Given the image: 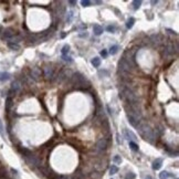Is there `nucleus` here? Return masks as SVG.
<instances>
[{"label":"nucleus","instance_id":"0eeeda50","mask_svg":"<svg viewBox=\"0 0 179 179\" xmlns=\"http://www.w3.org/2000/svg\"><path fill=\"white\" fill-rule=\"evenodd\" d=\"M41 74H42V72H41L40 67L34 66V67H32L31 72H30V77H31L33 81H39L41 79Z\"/></svg>","mask_w":179,"mask_h":179},{"label":"nucleus","instance_id":"5701e85b","mask_svg":"<svg viewBox=\"0 0 179 179\" xmlns=\"http://www.w3.org/2000/svg\"><path fill=\"white\" fill-rule=\"evenodd\" d=\"M134 22H135V19H134V18H129V20H128L127 23H126L127 29H132L133 26H134Z\"/></svg>","mask_w":179,"mask_h":179},{"label":"nucleus","instance_id":"393cba45","mask_svg":"<svg viewBox=\"0 0 179 179\" xmlns=\"http://www.w3.org/2000/svg\"><path fill=\"white\" fill-rule=\"evenodd\" d=\"M117 171H118V167H116L115 165H113L112 167L109 168V174H111V175H115Z\"/></svg>","mask_w":179,"mask_h":179},{"label":"nucleus","instance_id":"58836bf2","mask_svg":"<svg viewBox=\"0 0 179 179\" xmlns=\"http://www.w3.org/2000/svg\"><path fill=\"white\" fill-rule=\"evenodd\" d=\"M65 35H66V33H62V34H61V36H62V38H64Z\"/></svg>","mask_w":179,"mask_h":179},{"label":"nucleus","instance_id":"f03ea898","mask_svg":"<svg viewBox=\"0 0 179 179\" xmlns=\"http://www.w3.org/2000/svg\"><path fill=\"white\" fill-rule=\"evenodd\" d=\"M71 81L73 83V85H75L77 89L80 90H85L91 86L90 82L88 81V79H86L82 73L80 72H76V73H73L71 75Z\"/></svg>","mask_w":179,"mask_h":179},{"label":"nucleus","instance_id":"9b49d317","mask_svg":"<svg viewBox=\"0 0 179 179\" xmlns=\"http://www.w3.org/2000/svg\"><path fill=\"white\" fill-rule=\"evenodd\" d=\"M163 165V159L162 158H157L156 160H154L153 163V169L154 170H158Z\"/></svg>","mask_w":179,"mask_h":179},{"label":"nucleus","instance_id":"9d476101","mask_svg":"<svg viewBox=\"0 0 179 179\" xmlns=\"http://www.w3.org/2000/svg\"><path fill=\"white\" fill-rule=\"evenodd\" d=\"M124 134H125V137L127 138V139H129V141H134V140H136L137 138H136V136L129 131V129H127V128H124Z\"/></svg>","mask_w":179,"mask_h":179},{"label":"nucleus","instance_id":"f257e3e1","mask_svg":"<svg viewBox=\"0 0 179 179\" xmlns=\"http://www.w3.org/2000/svg\"><path fill=\"white\" fill-rule=\"evenodd\" d=\"M125 111H126V115L129 124L134 127H137L138 124L141 122V118H143V113H141V107L139 102L126 104Z\"/></svg>","mask_w":179,"mask_h":179},{"label":"nucleus","instance_id":"c9c22d12","mask_svg":"<svg viewBox=\"0 0 179 179\" xmlns=\"http://www.w3.org/2000/svg\"><path fill=\"white\" fill-rule=\"evenodd\" d=\"M80 36H88V33H83V34H80Z\"/></svg>","mask_w":179,"mask_h":179},{"label":"nucleus","instance_id":"7c9ffc66","mask_svg":"<svg viewBox=\"0 0 179 179\" xmlns=\"http://www.w3.org/2000/svg\"><path fill=\"white\" fill-rule=\"evenodd\" d=\"M62 58H63V60H64V61H66V62H69V63H71V62H72V59L69 57V55H62Z\"/></svg>","mask_w":179,"mask_h":179},{"label":"nucleus","instance_id":"a211bd4d","mask_svg":"<svg viewBox=\"0 0 179 179\" xmlns=\"http://www.w3.org/2000/svg\"><path fill=\"white\" fill-rule=\"evenodd\" d=\"M11 106H12V98L11 97H7V101H6V109L8 111H10V108H11Z\"/></svg>","mask_w":179,"mask_h":179},{"label":"nucleus","instance_id":"2f4dec72","mask_svg":"<svg viewBox=\"0 0 179 179\" xmlns=\"http://www.w3.org/2000/svg\"><path fill=\"white\" fill-rule=\"evenodd\" d=\"M0 134L2 135V136H4V134H3V125H2V122L0 121Z\"/></svg>","mask_w":179,"mask_h":179},{"label":"nucleus","instance_id":"4468645a","mask_svg":"<svg viewBox=\"0 0 179 179\" xmlns=\"http://www.w3.org/2000/svg\"><path fill=\"white\" fill-rule=\"evenodd\" d=\"M28 41H29V43H35L36 41H40V39H39L38 34H30L28 36Z\"/></svg>","mask_w":179,"mask_h":179},{"label":"nucleus","instance_id":"f704fd0d","mask_svg":"<svg viewBox=\"0 0 179 179\" xmlns=\"http://www.w3.org/2000/svg\"><path fill=\"white\" fill-rule=\"evenodd\" d=\"M69 3L72 6V7H74V4H76V2H75V1H69Z\"/></svg>","mask_w":179,"mask_h":179},{"label":"nucleus","instance_id":"7ed1b4c3","mask_svg":"<svg viewBox=\"0 0 179 179\" xmlns=\"http://www.w3.org/2000/svg\"><path fill=\"white\" fill-rule=\"evenodd\" d=\"M178 52V47H177V43H168L167 45L164 48V52H163V57L164 58H167V57H171L174 54H177Z\"/></svg>","mask_w":179,"mask_h":179},{"label":"nucleus","instance_id":"aec40b11","mask_svg":"<svg viewBox=\"0 0 179 179\" xmlns=\"http://www.w3.org/2000/svg\"><path fill=\"white\" fill-rule=\"evenodd\" d=\"M140 4H141V1H139V0H135V1L132 2V6H133L134 10H138L139 7H140Z\"/></svg>","mask_w":179,"mask_h":179},{"label":"nucleus","instance_id":"2eb2a0df","mask_svg":"<svg viewBox=\"0 0 179 179\" xmlns=\"http://www.w3.org/2000/svg\"><path fill=\"white\" fill-rule=\"evenodd\" d=\"M159 177H160V179H168L170 177H174V175L169 174L168 171H162L160 172V175H159Z\"/></svg>","mask_w":179,"mask_h":179},{"label":"nucleus","instance_id":"20e7f679","mask_svg":"<svg viewBox=\"0 0 179 179\" xmlns=\"http://www.w3.org/2000/svg\"><path fill=\"white\" fill-rule=\"evenodd\" d=\"M108 146V140L106 137H101L98 138L96 144H95V150L98 153H103L104 150H106V148Z\"/></svg>","mask_w":179,"mask_h":179},{"label":"nucleus","instance_id":"b1692460","mask_svg":"<svg viewBox=\"0 0 179 179\" xmlns=\"http://www.w3.org/2000/svg\"><path fill=\"white\" fill-rule=\"evenodd\" d=\"M61 52H62V55H67V53L70 52V45H64L62 48V50H61Z\"/></svg>","mask_w":179,"mask_h":179},{"label":"nucleus","instance_id":"4c0bfd02","mask_svg":"<svg viewBox=\"0 0 179 179\" xmlns=\"http://www.w3.org/2000/svg\"><path fill=\"white\" fill-rule=\"evenodd\" d=\"M145 179H153V178H152V176H147Z\"/></svg>","mask_w":179,"mask_h":179},{"label":"nucleus","instance_id":"6e6552de","mask_svg":"<svg viewBox=\"0 0 179 179\" xmlns=\"http://www.w3.org/2000/svg\"><path fill=\"white\" fill-rule=\"evenodd\" d=\"M43 74H44V77L48 81H52L54 79V71L51 66H44L43 67Z\"/></svg>","mask_w":179,"mask_h":179},{"label":"nucleus","instance_id":"4be33fe9","mask_svg":"<svg viewBox=\"0 0 179 179\" xmlns=\"http://www.w3.org/2000/svg\"><path fill=\"white\" fill-rule=\"evenodd\" d=\"M129 147H131V149H133L134 152H138V145L135 143V141H129Z\"/></svg>","mask_w":179,"mask_h":179},{"label":"nucleus","instance_id":"ddd939ff","mask_svg":"<svg viewBox=\"0 0 179 179\" xmlns=\"http://www.w3.org/2000/svg\"><path fill=\"white\" fill-rule=\"evenodd\" d=\"M10 79V74L8 72H0V81L4 82V81H8Z\"/></svg>","mask_w":179,"mask_h":179},{"label":"nucleus","instance_id":"bb28decb","mask_svg":"<svg viewBox=\"0 0 179 179\" xmlns=\"http://www.w3.org/2000/svg\"><path fill=\"white\" fill-rule=\"evenodd\" d=\"M81 4L83 6V7H90V6L92 4V2L89 1V0H82V1H81Z\"/></svg>","mask_w":179,"mask_h":179},{"label":"nucleus","instance_id":"e433bc0d","mask_svg":"<svg viewBox=\"0 0 179 179\" xmlns=\"http://www.w3.org/2000/svg\"><path fill=\"white\" fill-rule=\"evenodd\" d=\"M94 3H95V4H101L102 2H101V1H94Z\"/></svg>","mask_w":179,"mask_h":179},{"label":"nucleus","instance_id":"f3484780","mask_svg":"<svg viewBox=\"0 0 179 179\" xmlns=\"http://www.w3.org/2000/svg\"><path fill=\"white\" fill-rule=\"evenodd\" d=\"M92 65H93L94 67H98L101 65V59L100 58H94V59H92Z\"/></svg>","mask_w":179,"mask_h":179},{"label":"nucleus","instance_id":"6ab92c4d","mask_svg":"<svg viewBox=\"0 0 179 179\" xmlns=\"http://www.w3.org/2000/svg\"><path fill=\"white\" fill-rule=\"evenodd\" d=\"M8 47L11 49V50H15V51H18L20 49L19 44H17V43H11V42H8Z\"/></svg>","mask_w":179,"mask_h":179},{"label":"nucleus","instance_id":"a878e982","mask_svg":"<svg viewBox=\"0 0 179 179\" xmlns=\"http://www.w3.org/2000/svg\"><path fill=\"white\" fill-rule=\"evenodd\" d=\"M72 18H73V11H69V12H67V16H66V21L67 22H71L72 21Z\"/></svg>","mask_w":179,"mask_h":179},{"label":"nucleus","instance_id":"39448f33","mask_svg":"<svg viewBox=\"0 0 179 179\" xmlns=\"http://www.w3.org/2000/svg\"><path fill=\"white\" fill-rule=\"evenodd\" d=\"M27 160V163L30 165V166H32V167H40L41 166V160L36 157L35 155H33V154H29L28 156L24 157Z\"/></svg>","mask_w":179,"mask_h":179},{"label":"nucleus","instance_id":"cd10ccee","mask_svg":"<svg viewBox=\"0 0 179 179\" xmlns=\"http://www.w3.org/2000/svg\"><path fill=\"white\" fill-rule=\"evenodd\" d=\"M136 178V175L134 172H128V174L125 176V179H135Z\"/></svg>","mask_w":179,"mask_h":179},{"label":"nucleus","instance_id":"c756f323","mask_svg":"<svg viewBox=\"0 0 179 179\" xmlns=\"http://www.w3.org/2000/svg\"><path fill=\"white\" fill-rule=\"evenodd\" d=\"M106 30H107V31H108V32H111V33H113V32H115V27H114V26H107Z\"/></svg>","mask_w":179,"mask_h":179},{"label":"nucleus","instance_id":"423d86ee","mask_svg":"<svg viewBox=\"0 0 179 179\" xmlns=\"http://www.w3.org/2000/svg\"><path fill=\"white\" fill-rule=\"evenodd\" d=\"M21 81H19V80H16V81L12 82L11 84V90L9 91V97H11V95L13 94V93H18L20 90H21Z\"/></svg>","mask_w":179,"mask_h":179},{"label":"nucleus","instance_id":"1a4fd4ad","mask_svg":"<svg viewBox=\"0 0 179 179\" xmlns=\"http://www.w3.org/2000/svg\"><path fill=\"white\" fill-rule=\"evenodd\" d=\"M16 34H17V33H16V31H15L13 29L8 28V29H4V30H3V32H2V38L9 41L11 38H13Z\"/></svg>","mask_w":179,"mask_h":179},{"label":"nucleus","instance_id":"412c9836","mask_svg":"<svg viewBox=\"0 0 179 179\" xmlns=\"http://www.w3.org/2000/svg\"><path fill=\"white\" fill-rule=\"evenodd\" d=\"M118 49H120L118 45H113V47H111V49H109V53L112 54V55H114V54H116L117 52H118Z\"/></svg>","mask_w":179,"mask_h":179},{"label":"nucleus","instance_id":"c85d7f7f","mask_svg":"<svg viewBox=\"0 0 179 179\" xmlns=\"http://www.w3.org/2000/svg\"><path fill=\"white\" fill-rule=\"evenodd\" d=\"M113 162H114V163H116V164H121V163H122V158H121V156H118V155L114 156Z\"/></svg>","mask_w":179,"mask_h":179},{"label":"nucleus","instance_id":"f8f14e48","mask_svg":"<svg viewBox=\"0 0 179 179\" xmlns=\"http://www.w3.org/2000/svg\"><path fill=\"white\" fill-rule=\"evenodd\" d=\"M93 32L95 35H101L103 33V28L100 26V24H94L93 27Z\"/></svg>","mask_w":179,"mask_h":179},{"label":"nucleus","instance_id":"dca6fc26","mask_svg":"<svg viewBox=\"0 0 179 179\" xmlns=\"http://www.w3.org/2000/svg\"><path fill=\"white\" fill-rule=\"evenodd\" d=\"M150 39L154 43H159L160 41H162V36H160V34H153L150 36Z\"/></svg>","mask_w":179,"mask_h":179},{"label":"nucleus","instance_id":"473e14b6","mask_svg":"<svg viewBox=\"0 0 179 179\" xmlns=\"http://www.w3.org/2000/svg\"><path fill=\"white\" fill-rule=\"evenodd\" d=\"M101 55H102L103 58H106V57H107V51H106V50L101 51Z\"/></svg>","mask_w":179,"mask_h":179},{"label":"nucleus","instance_id":"72a5a7b5","mask_svg":"<svg viewBox=\"0 0 179 179\" xmlns=\"http://www.w3.org/2000/svg\"><path fill=\"white\" fill-rule=\"evenodd\" d=\"M98 74H100V75H103V74H105V75H107L108 72H107L106 70H104V71H100V72H98Z\"/></svg>","mask_w":179,"mask_h":179}]
</instances>
